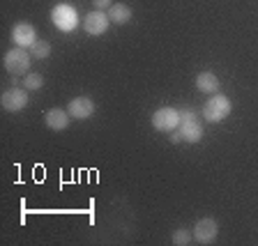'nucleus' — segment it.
Returning a JSON list of instances; mask_svg holds the SVG:
<instances>
[{"mask_svg":"<svg viewBox=\"0 0 258 246\" xmlns=\"http://www.w3.org/2000/svg\"><path fill=\"white\" fill-rule=\"evenodd\" d=\"M231 115V99L224 95H212L203 106V118L208 122H221Z\"/></svg>","mask_w":258,"mask_h":246,"instance_id":"obj_1","label":"nucleus"},{"mask_svg":"<svg viewBox=\"0 0 258 246\" xmlns=\"http://www.w3.org/2000/svg\"><path fill=\"white\" fill-rule=\"evenodd\" d=\"M51 21H53V26L58 28V30L72 32L79 26V14H76V10L72 5L60 3V5H55L53 10H51Z\"/></svg>","mask_w":258,"mask_h":246,"instance_id":"obj_2","label":"nucleus"},{"mask_svg":"<svg viewBox=\"0 0 258 246\" xmlns=\"http://www.w3.org/2000/svg\"><path fill=\"white\" fill-rule=\"evenodd\" d=\"M152 127L157 129V131H173V129L180 127V111H175V108H157L155 113H152Z\"/></svg>","mask_w":258,"mask_h":246,"instance_id":"obj_3","label":"nucleus"},{"mask_svg":"<svg viewBox=\"0 0 258 246\" xmlns=\"http://www.w3.org/2000/svg\"><path fill=\"white\" fill-rule=\"evenodd\" d=\"M5 69L10 71V74H14V76L26 74V71L30 69V53H26L21 46L7 51L5 53Z\"/></svg>","mask_w":258,"mask_h":246,"instance_id":"obj_4","label":"nucleus"},{"mask_svg":"<svg viewBox=\"0 0 258 246\" xmlns=\"http://www.w3.org/2000/svg\"><path fill=\"white\" fill-rule=\"evenodd\" d=\"M28 106V92L26 88H10L3 92V108L12 113H19Z\"/></svg>","mask_w":258,"mask_h":246,"instance_id":"obj_5","label":"nucleus"},{"mask_svg":"<svg viewBox=\"0 0 258 246\" xmlns=\"http://www.w3.org/2000/svg\"><path fill=\"white\" fill-rule=\"evenodd\" d=\"M108 23H111V19H108V14H104L102 10H95L90 12V14L83 19V28H86L88 35H104V32L108 30Z\"/></svg>","mask_w":258,"mask_h":246,"instance_id":"obj_6","label":"nucleus"},{"mask_svg":"<svg viewBox=\"0 0 258 246\" xmlns=\"http://www.w3.org/2000/svg\"><path fill=\"white\" fill-rule=\"evenodd\" d=\"M217 232H219V228H217L215 219H201L194 228V239L199 244H212L217 239Z\"/></svg>","mask_w":258,"mask_h":246,"instance_id":"obj_7","label":"nucleus"},{"mask_svg":"<svg viewBox=\"0 0 258 246\" xmlns=\"http://www.w3.org/2000/svg\"><path fill=\"white\" fill-rule=\"evenodd\" d=\"M12 39H14L16 46L30 48L32 44H35V39H37V35H35V28H32L30 23H16V26L12 28Z\"/></svg>","mask_w":258,"mask_h":246,"instance_id":"obj_8","label":"nucleus"},{"mask_svg":"<svg viewBox=\"0 0 258 246\" xmlns=\"http://www.w3.org/2000/svg\"><path fill=\"white\" fill-rule=\"evenodd\" d=\"M67 111H70L72 118L86 120V118H90L92 113H95V104H92V99H88V97H76V99H72L70 102Z\"/></svg>","mask_w":258,"mask_h":246,"instance_id":"obj_9","label":"nucleus"},{"mask_svg":"<svg viewBox=\"0 0 258 246\" xmlns=\"http://www.w3.org/2000/svg\"><path fill=\"white\" fill-rule=\"evenodd\" d=\"M70 111H62V108H51L46 111L44 115V122H46L48 129H53V131H62V129L70 127Z\"/></svg>","mask_w":258,"mask_h":246,"instance_id":"obj_10","label":"nucleus"},{"mask_svg":"<svg viewBox=\"0 0 258 246\" xmlns=\"http://www.w3.org/2000/svg\"><path fill=\"white\" fill-rule=\"evenodd\" d=\"M180 134L187 143H199L203 138V127L199 120H187V122H180Z\"/></svg>","mask_w":258,"mask_h":246,"instance_id":"obj_11","label":"nucleus"},{"mask_svg":"<svg viewBox=\"0 0 258 246\" xmlns=\"http://www.w3.org/2000/svg\"><path fill=\"white\" fill-rule=\"evenodd\" d=\"M196 88H199L201 92H208V95H212V92L219 90V78H217L212 71H203V74L196 76Z\"/></svg>","mask_w":258,"mask_h":246,"instance_id":"obj_12","label":"nucleus"},{"mask_svg":"<svg viewBox=\"0 0 258 246\" xmlns=\"http://www.w3.org/2000/svg\"><path fill=\"white\" fill-rule=\"evenodd\" d=\"M108 19L113 23H127L132 19V10L127 5H122V3H115V5L108 7Z\"/></svg>","mask_w":258,"mask_h":246,"instance_id":"obj_13","label":"nucleus"},{"mask_svg":"<svg viewBox=\"0 0 258 246\" xmlns=\"http://www.w3.org/2000/svg\"><path fill=\"white\" fill-rule=\"evenodd\" d=\"M30 55H35V58L44 60L51 55V44L44 42V39H35V44L30 46Z\"/></svg>","mask_w":258,"mask_h":246,"instance_id":"obj_14","label":"nucleus"},{"mask_svg":"<svg viewBox=\"0 0 258 246\" xmlns=\"http://www.w3.org/2000/svg\"><path fill=\"white\" fill-rule=\"evenodd\" d=\"M42 86H44L42 74H26V78H23V88L26 90H39Z\"/></svg>","mask_w":258,"mask_h":246,"instance_id":"obj_15","label":"nucleus"},{"mask_svg":"<svg viewBox=\"0 0 258 246\" xmlns=\"http://www.w3.org/2000/svg\"><path fill=\"white\" fill-rule=\"evenodd\" d=\"M191 241V235H189L187 230H175L173 232V244L175 246H184V244H189Z\"/></svg>","mask_w":258,"mask_h":246,"instance_id":"obj_16","label":"nucleus"},{"mask_svg":"<svg viewBox=\"0 0 258 246\" xmlns=\"http://www.w3.org/2000/svg\"><path fill=\"white\" fill-rule=\"evenodd\" d=\"M92 3H95V10H108V7H111L113 5V3H111V0H92Z\"/></svg>","mask_w":258,"mask_h":246,"instance_id":"obj_17","label":"nucleus"},{"mask_svg":"<svg viewBox=\"0 0 258 246\" xmlns=\"http://www.w3.org/2000/svg\"><path fill=\"white\" fill-rule=\"evenodd\" d=\"M171 140H173V143H180V140H182V134L173 129V131H171Z\"/></svg>","mask_w":258,"mask_h":246,"instance_id":"obj_18","label":"nucleus"}]
</instances>
